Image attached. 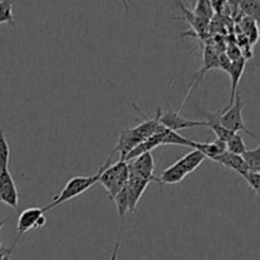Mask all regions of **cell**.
<instances>
[{"instance_id":"1","label":"cell","mask_w":260,"mask_h":260,"mask_svg":"<svg viewBox=\"0 0 260 260\" xmlns=\"http://www.w3.org/2000/svg\"><path fill=\"white\" fill-rule=\"evenodd\" d=\"M113 156H114V154L112 152L111 156L107 159L106 164L102 165V167L99 168L98 172H96L94 175H89V177L71 178V179L66 183L65 187L62 188V190L60 192V194L56 196V197L53 198L52 203H51L50 206H47V207H43L45 212H47V211L52 210V208H55V207H58V206H61L62 203L68 202V201L73 200V198L78 197V196L83 194V193L86 192L89 188H91L94 184L99 183V178H101L102 173H103V170L106 169L108 165L112 164V159H113Z\"/></svg>"},{"instance_id":"2","label":"cell","mask_w":260,"mask_h":260,"mask_svg":"<svg viewBox=\"0 0 260 260\" xmlns=\"http://www.w3.org/2000/svg\"><path fill=\"white\" fill-rule=\"evenodd\" d=\"M128 178V164H127V161H123V160H118L116 164L108 165L103 170L101 178H99V183L108 192L109 200L113 201V198L126 187Z\"/></svg>"},{"instance_id":"3","label":"cell","mask_w":260,"mask_h":260,"mask_svg":"<svg viewBox=\"0 0 260 260\" xmlns=\"http://www.w3.org/2000/svg\"><path fill=\"white\" fill-rule=\"evenodd\" d=\"M243 108H244V102L241 99L240 93H236L235 102H234L233 106L228 109H221V116H220V123L222 124L225 128L230 129L231 132H245V134L250 135L254 139H258L254 132H251L250 129L246 127L245 122L243 119Z\"/></svg>"},{"instance_id":"4","label":"cell","mask_w":260,"mask_h":260,"mask_svg":"<svg viewBox=\"0 0 260 260\" xmlns=\"http://www.w3.org/2000/svg\"><path fill=\"white\" fill-rule=\"evenodd\" d=\"M46 225V217H45V210L38 207L27 208L23 211L18 217L17 222V231H18V238L19 240L25 233H28L32 229H40Z\"/></svg>"},{"instance_id":"5","label":"cell","mask_w":260,"mask_h":260,"mask_svg":"<svg viewBox=\"0 0 260 260\" xmlns=\"http://www.w3.org/2000/svg\"><path fill=\"white\" fill-rule=\"evenodd\" d=\"M160 124L168 128L169 131L178 132L180 129H188V128H194V127H202L207 126L206 121H192V119L183 118L179 114V112H173L167 111L162 112L160 114L159 118Z\"/></svg>"},{"instance_id":"6","label":"cell","mask_w":260,"mask_h":260,"mask_svg":"<svg viewBox=\"0 0 260 260\" xmlns=\"http://www.w3.org/2000/svg\"><path fill=\"white\" fill-rule=\"evenodd\" d=\"M129 175H136V177L144 178L149 182L159 183V178L154 175L155 170V161L152 157L151 152L140 155L139 157L132 160L131 164H128Z\"/></svg>"},{"instance_id":"7","label":"cell","mask_w":260,"mask_h":260,"mask_svg":"<svg viewBox=\"0 0 260 260\" xmlns=\"http://www.w3.org/2000/svg\"><path fill=\"white\" fill-rule=\"evenodd\" d=\"M18 189L9 169L0 170V203H4L15 210L18 207Z\"/></svg>"},{"instance_id":"8","label":"cell","mask_w":260,"mask_h":260,"mask_svg":"<svg viewBox=\"0 0 260 260\" xmlns=\"http://www.w3.org/2000/svg\"><path fill=\"white\" fill-rule=\"evenodd\" d=\"M142 141H145L144 137L137 132L136 128H129V129H122L121 134H119L118 142H117L116 149L113 150V154L119 152L121 154V159L124 161V157L126 155L131 151L132 149L137 146V145L141 144Z\"/></svg>"},{"instance_id":"9","label":"cell","mask_w":260,"mask_h":260,"mask_svg":"<svg viewBox=\"0 0 260 260\" xmlns=\"http://www.w3.org/2000/svg\"><path fill=\"white\" fill-rule=\"evenodd\" d=\"M245 66H246V58L243 57L240 58V60L231 61V65L229 66V69L226 70V73L230 75V79H231V94H230V99H229V104L223 109L230 108V107L234 104V102H235L236 93L239 91L238 86H239V83H240L241 76H243L244 74V70H245Z\"/></svg>"},{"instance_id":"10","label":"cell","mask_w":260,"mask_h":260,"mask_svg":"<svg viewBox=\"0 0 260 260\" xmlns=\"http://www.w3.org/2000/svg\"><path fill=\"white\" fill-rule=\"evenodd\" d=\"M213 161L218 162V164H221L222 167H226L229 168V169L234 170V172H236L243 178L250 172V168L248 167V164H246V161L244 160V157L241 156V155L231 154V152L229 151H225L222 155L216 157Z\"/></svg>"},{"instance_id":"11","label":"cell","mask_w":260,"mask_h":260,"mask_svg":"<svg viewBox=\"0 0 260 260\" xmlns=\"http://www.w3.org/2000/svg\"><path fill=\"white\" fill-rule=\"evenodd\" d=\"M203 116L206 117V122H207V127H210L215 135L217 136L218 140L221 141H228L235 132H231L230 129L225 128L222 124L220 123V116H221V109L217 112H202Z\"/></svg>"},{"instance_id":"12","label":"cell","mask_w":260,"mask_h":260,"mask_svg":"<svg viewBox=\"0 0 260 260\" xmlns=\"http://www.w3.org/2000/svg\"><path fill=\"white\" fill-rule=\"evenodd\" d=\"M187 173L185 170L180 167L179 162H174L173 165H170L169 168L164 170L161 173L159 178V184H178V183L182 182L185 177H187Z\"/></svg>"},{"instance_id":"13","label":"cell","mask_w":260,"mask_h":260,"mask_svg":"<svg viewBox=\"0 0 260 260\" xmlns=\"http://www.w3.org/2000/svg\"><path fill=\"white\" fill-rule=\"evenodd\" d=\"M205 160H206V156L202 154V152L193 149L192 151L185 154L183 157H180V159L178 160V162H179L180 167L185 170L187 174H190V173L194 172V170L197 169V168L200 167Z\"/></svg>"},{"instance_id":"14","label":"cell","mask_w":260,"mask_h":260,"mask_svg":"<svg viewBox=\"0 0 260 260\" xmlns=\"http://www.w3.org/2000/svg\"><path fill=\"white\" fill-rule=\"evenodd\" d=\"M113 202L116 203L117 211H118L119 221H121V226H123L124 218H126L127 213H131V203H129L128 192H127L126 187L113 198Z\"/></svg>"},{"instance_id":"15","label":"cell","mask_w":260,"mask_h":260,"mask_svg":"<svg viewBox=\"0 0 260 260\" xmlns=\"http://www.w3.org/2000/svg\"><path fill=\"white\" fill-rule=\"evenodd\" d=\"M239 7L246 17L255 20L260 28V0H239Z\"/></svg>"},{"instance_id":"16","label":"cell","mask_w":260,"mask_h":260,"mask_svg":"<svg viewBox=\"0 0 260 260\" xmlns=\"http://www.w3.org/2000/svg\"><path fill=\"white\" fill-rule=\"evenodd\" d=\"M226 149H228L229 152L235 155H241L243 156L246 152V145L245 141H244L243 136L240 134H234L230 139L226 141Z\"/></svg>"},{"instance_id":"17","label":"cell","mask_w":260,"mask_h":260,"mask_svg":"<svg viewBox=\"0 0 260 260\" xmlns=\"http://www.w3.org/2000/svg\"><path fill=\"white\" fill-rule=\"evenodd\" d=\"M13 5H14V0H0V24L8 23L13 28H15Z\"/></svg>"},{"instance_id":"18","label":"cell","mask_w":260,"mask_h":260,"mask_svg":"<svg viewBox=\"0 0 260 260\" xmlns=\"http://www.w3.org/2000/svg\"><path fill=\"white\" fill-rule=\"evenodd\" d=\"M241 25H243L244 33H245L246 37H248L250 45H255L256 41L259 40V28L258 25H256L255 20L246 17L244 18V20L241 22Z\"/></svg>"},{"instance_id":"19","label":"cell","mask_w":260,"mask_h":260,"mask_svg":"<svg viewBox=\"0 0 260 260\" xmlns=\"http://www.w3.org/2000/svg\"><path fill=\"white\" fill-rule=\"evenodd\" d=\"M193 14L196 17L201 18V19H205L207 22H210V19L213 15V9L210 0H197L194 10H193Z\"/></svg>"},{"instance_id":"20","label":"cell","mask_w":260,"mask_h":260,"mask_svg":"<svg viewBox=\"0 0 260 260\" xmlns=\"http://www.w3.org/2000/svg\"><path fill=\"white\" fill-rule=\"evenodd\" d=\"M10 161V149L5 139L4 128H0V170L8 169Z\"/></svg>"},{"instance_id":"21","label":"cell","mask_w":260,"mask_h":260,"mask_svg":"<svg viewBox=\"0 0 260 260\" xmlns=\"http://www.w3.org/2000/svg\"><path fill=\"white\" fill-rule=\"evenodd\" d=\"M192 141L193 140L187 139V137L182 136V135H179L178 132L169 131V129H168V132L164 135V137H162L161 145H180V146L190 147Z\"/></svg>"},{"instance_id":"22","label":"cell","mask_w":260,"mask_h":260,"mask_svg":"<svg viewBox=\"0 0 260 260\" xmlns=\"http://www.w3.org/2000/svg\"><path fill=\"white\" fill-rule=\"evenodd\" d=\"M244 160L246 161L250 170H256L260 167V145L256 149L246 150L245 154L243 155Z\"/></svg>"},{"instance_id":"23","label":"cell","mask_w":260,"mask_h":260,"mask_svg":"<svg viewBox=\"0 0 260 260\" xmlns=\"http://www.w3.org/2000/svg\"><path fill=\"white\" fill-rule=\"evenodd\" d=\"M244 179L246 180L249 187H250L260 198V173L255 172V170H250V172L244 177Z\"/></svg>"},{"instance_id":"24","label":"cell","mask_w":260,"mask_h":260,"mask_svg":"<svg viewBox=\"0 0 260 260\" xmlns=\"http://www.w3.org/2000/svg\"><path fill=\"white\" fill-rule=\"evenodd\" d=\"M226 56H228L229 58H230V61H236V60H240V58H243V52H241L240 48L238 47V46L233 45L230 46V47L228 48V52H226Z\"/></svg>"},{"instance_id":"25","label":"cell","mask_w":260,"mask_h":260,"mask_svg":"<svg viewBox=\"0 0 260 260\" xmlns=\"http://www.w3.org/2000/svg\"><path fill=\"white\" fill-rule=\"evenodd\" d=\"M118 253H119V243H116V245H114V249H113V253H112V256L109 260H117V258H118Z\"/></svg>"},{"instance_id":"26","label":"cell","mask_w":260,"mask_h":260,"mask_svg":"<svg viewBox=\"0 0 260 260\" xmlns=\"http://www.w3.org/2000/svg\"><path fill=\"white\" fill-rule=\"evenodd\" d=\"M122 3H123V8H124V13H126V15H129L128 0H122Z\"/></svg>"},{"instance_id":"27","label":"cell","mask_w":260,"mask_h":260,"mask_svg":"<svg viewBox=\"0 0 260 260\" xmlns=\"http://www.w3.org/2000/svg\"><path fill=\"white\" fill-rule=\"evenodd\" d=\"M5 223H7V220H2V218H0V230H2L3 226H4ZM0 246H2V240H0Z\"/></svg>"},{"instance_id":"28","label":"cell","mask_w":260,"mask_h":260,"mask_svg":"<svg viewBox=\"0 0 260 260\" xmlns=\"http://www.w3.org/2000/svg\"><path fill=\"white\" fill-rule=\"evenodd\" d=\"M10 256H12V255H7V256H5V258H4V260H10Z\"/></svg>"},{"instance_id":"29","label":"cell","mask_w":260,"mask_h":260,"mask_svg":"<svg viewBox=\"0 0 260 260\" xmlns=\"http://www.w3.org/2000/svg\"><path fill=\"white\" fill-rule=\"evenodd\" d=\"M255 172H258V173H260V167L258 168V169H256V170H255Z\"/></svg>"}]
</instances>
